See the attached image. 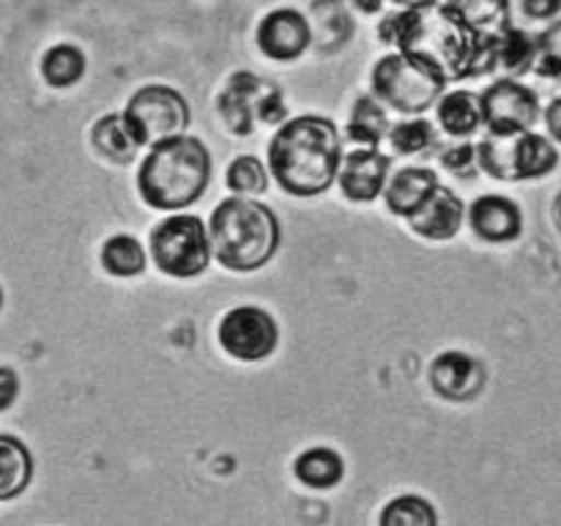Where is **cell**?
Instances as JSON below:
<instances>
[{
	"mask_svg": "<svg viewBox=\"0 0 561 526\" xmlns=\"http://www.w3.org/2000/svg\"><path fill=\"white\" fill-rule=\"evenodd\" d=\"M33 474V460L25 444L14 436H0V502L20 496Z\"/></svg>",
	"mask_w": 561,
	"mask_h": 526,
	"instance_id": "20",
	"label": "cell"
},
{
	"mask_svg": "<svg viewBox=\"0 0 561 526\" xmlns=\"http://www.w3.org/2000/svg\"><path fill=\"white\" fill-rule=\"evenodd\" d=\"M85 75V55L75 44H55L42 58V77L53 88H71Z\"/></svg>",
	"mask_w": 561,
	"mask_h": 526,
	"instance_id": "24",
	"label": "cell"
},
{
	"mask_svg": "<svg viewBox=\"0 0 561 526\" xmlns=\"http://www.w3.org/2000/svg\"><path fill=\"white\" fill-rule=\"evenodd\" d=\"M225 184L233 195H263L268 186L266 168L257 157L252 153H241L230 162L228 175H225Z\"/></svg>",
	"mask_w": 561,
	"mask_h": 526,
	"instance_id": "29",
	"label": "cell"
},
{
	"mask_svg": "<svg viewBox=\"0 0 561 526\" xmlns=\"http://www.w3.org/2000/svg\"><path fill=\"white\" fill-rule=\"evenodd\" d=\"M469 225L488 244H507L524 233V211L504 195H482L471 203Z\"/></svg>",
	"mask_w": 561,
	"mask_h": 526,
	"instance_id": "15",
	"label": "cell"
},
{
	"mask_svg": "<svg viewBox=\"0 0 561 526\" xmlns=\"http://www.w3.org/2000/svg\"><path fill=\"white\" fill-rule=\"evenodd\" d=\"M433 186H438V175L433 170L403 168L387 181V186H383V201H387V208L392 214L409 217L431 195Z\"/></svg>",
	"mask_w": 561,
	"mask_h": 526,
	"instance_id": "16",
	"label": "cell"
},
{
	"mask_svg": "<svg viewBox=\"0 0 561 526\" xmlns=\"http://www.w3.org/2000/svg\"><path fill=\"white\" fill-rule=\"evenodd\" d=\"M389 118L383 113V104L376 96H359L354 102L348 118V140L362 142V148H378L389 135Z\"/></svg>",
	"mask_w": 561,
	"mask_h": 526,
	"instance_id": "22",
	"label": "cell"
},
{
	"mask_svg": "<svg viewBox=\"0 0 561 526\" xmlns=\"http://www.w3.org/2000/svg\"><path fill=\"white\" fill-rule=\"evenodd\" d=\"M537 71L542 77H561V20L537 38Z\"/></svg>",
	"mask_w": 561,
	"mask_h": 526,
	"instance_id": "31",
	"label": "cell"
},
{
	"mask_svg": "<svg viewBox=\"0 0 561 526\" xmlns=\"http://www.w3.org/2000/svg\"><path fill=\"white\" fill-rule=\"evenodd\" d=\"M409 225L416 236L427 241H449L463 228L466 206L449 186H433L431 195L420 203L414 214H409Z\"/></svg>",
	"mask_w": 561,
	"mask_h": 526,
	"instance_id": "13",
	"label": "cell"
},
{
	"mask_svg": "<svg viewBox=\"0 0 561 526\" xmlns=\"http://www.w3.org/2000/svg\"><path fill=\"white\" fill-rule=\"evenodd\" d=\"M431 387L444 400H471L485 387V367L466 351H442L431 362Z\"/></svg>",
	"mask_w": 561,
	"mask_h": 526,
	"instance_id": "14",
	"label": "cell"
},
{
	"mask_svg": "<svg viewBox=\"0 0 561 526\" xmlns=\"http://www.w3.org/2000/svg\"><path fill=\"white\" fill-rule=\"evenodd\" d=\"M557 164H559V151L546 135H537V132H520V135H515V148H513L515 181L542 179V175L553 173Z\"/></svg>",
	"mask_w": 561,
	"mask_h": 526,
	"instance_id": "17",
	"label": "cell"
},
{
	"mask_svg": "<svg viewBox=\"0 0 561 526\" xmlns=\"http://www.w3.org/2000/svg\"><path fill=\"white\" fill-rule=\"evenodd\" d=\"M121 115L140 148L186 135L192 124L190 102L184 99V93L170 85L137 88Z\"/></svg>",
	"mask_w": 561,
	"mask_h": 526,
	"instance_id": "7",
	"label": "cell"
},
{
	"mask_svg": "<svg viewBox=\"0 0 561 526\" xmlns=\"http://www.w3.org/2000/svg\"><path fill=\"white\" fill-rule=\"evenodd\" d=\"M389 168H392V159L378 148H356V151L345 153L340 162V190L354 203L376 201L387 186Z\"/></svg>",
	"mask_w": 561,
	"mask_h": 526,
	"instance_id": "12",
	"label": "cell"
},
{
	"mask_svg": "<svg viewBox=\"0 0 561 526\" xmlns=\"http://www.w3.org/2000/svg\"><path fill=\"white\" fill-rule=\"evenodd\" d=\"M438 124L444 132L455 137L474 135L482 126V107L480 96L471 91H449L447 96L438 99Z\"/></svg>",
	"mask_w": 561,
	"mask_h": 526,
	"instance_id": "19",
	"label": "cell"
},
{
	"mask_svg": "<svg viewBox=\"0 0 561 526\" xmlns=\"http://www.w3.org/2000/svg\"><path fill=\"white\" fill-rule=\"evenodd\" d=\"M20 395V378L11 367H0V411L9 409Z\"/></svg>",
	"mask_w": 561,
	"mask_h": 526,
	"instance_id": "33",
	"label": "cell"
},
{
	"mask_svg": "<svg viewBox=\"0 0 561 526\" xmlns=\"http://www.w3.org/2000/svg\"><path fill=\"white\" fill-rule=\"evenodd\" d=\"M146 250L135 236H110L102 244V266L113 277H137L146 268Z\"/></svg>",
	"mask_w": 561,
	"mask_h": 526,
	"instance_id": "25",
	"label": "cell"
},
{
	"mask_svg": "<svg viewBox=\"0 0 561 526\" xmlns=\"http://www.w3.org/2000/svg\"><path fill=\"white\" fill-rule=\"evenodd\" d=\"M537 64V42L518 27H504L496 38V66L507 75H526Z\"/></svg>",
	"mask_w": 561,
	"mask_h": 526,
	"instance_id": "26",
	"label": "cell"
},
{
	"mask_svg": "<svg viewBox=\"0 0 561 526\" xmlns=\"http://www.w3.org/2000/svg\"><path fill=\"white\" fill-rule=\"evenodd\" d=\"M389 146H392L394 153L400 157H409V153L427 151V148L436 142V135H433V124L425 118H411L403 121V124H394L387 135Z\"/></svg>",
	"mask_w": 561,
	"mask_h": 526,
	"instance_id": "30",
	"label": "cell"
},
{
	"mask_svg": "<svg viewBox=\"0 0 561 526\" xmlns=\"http://www.w3.org/2000/svg\"><path fill=\"white\" fill-rule=\"evenodd\" d=\"M222 351L241 362H261L272 356L279 345V323L268 310L255 305L233 307L217 327Z\"/></svg>",
	"mask_w": 561,
	"mask_h": 526,
	"instance_id": "9",
	"label": "cell"
},
{
	"mask_svg": "<svg viewBox=\"0 0 561 526\" xmlns=\"http://www.w3.org/2000/svg\"><path fill=\"white\" fill-rule=\"evenodd\" d=\"M211 173L206 142L195 135H179L151 146L137 173V192L157 211H179L201 201Z\"/></svg>",
	"mask_w": 561,
	"mask_h": 526,
	"instance_id": "3",
	"label": "cell"
},
{
	"mask_svg": "<svg viewBox=\"0 0 561 526\" xmlns=\"http://www.w3.org/2000/svg\"><path fill=\"white\" fill-rule=\"evenodd\" d=\"M513 148H515V135H491V132H488L474 148L477 164H480L488 175H493V179L515 181Z\"/></svg>",
	"mask_w": 561,
	"mask_h": 526,
	"instance_id": "27",
	"label": "cell"
},
{
	"mask_svg": "<svg viewBox=\"0 0 561 526\" xmlns=\"http://www.w3.org/2000/svg\"><path fill=\"white\" fill-rule=\"evenodd\" d=\"M546 126H548V135H551L557 142H561V96L548 104Z\"/></svg>",
	"mask_w": 561,
	"mask_h": 526,
	"instance_id": "35",
	"label": "cell"
},
{
	"mask_svg": "<svg viewBox=\"0 0 561 526\" xmlns=\"http://www.w3.org/2000/svg\"><path fill=\"white\" fill-rule=\"evenodd\" d=\"M553 225H557V230L561 233V192L557 195V201H553Z\"/></svg>",
	"mask_w": 561,
	"mask_h": 526,
	"instance_id": "38",
	"label": "cell"
},
{
	"mask_svg": "<svg viewBox=\"0 0 561 526\" xmlns=\"http://www.w3.org/2000/svg\"><path fill=\"white\" fill-rule=\"evenodd\" d=\"M91 146L102 153L104 159L115 164H129L137 157L140 146L131 137V132L126 129L124 115L110 113L104 118H99L91 129Z\"/></svg>",
	"mask_w": 561,
	"mask_h": 526,
	"instance_id": "18",
	"label": "cell"
},
{
	"mask_svg": "<svg viewBox=\"0 0 561 526\" xmlns=\"http://www.w3.org/2000/svg\"><path fill=\"white\" fill-rule=\"evenodd\" d=\"M211 255L230 272H255L263 268L283 244L279 219L266 203L255 197H225L208 219Z\"/></svg>",
	"mask_w": 561,
	"mask_h": 526,
	"instance_id": "4",
	"label": "cell"
},
{
	"mask_svg": "<svg viewBox=\"0 0 561 526\" xmlns=\"http://www.w3.org/2000/svg\"><path fill=\"white\" fill-rule=\"evenodd\" d=\"M442 164H444V168H447V170H453V173L469 175L471 170L477 168V151H474V146H469V142H463V146H458V148H449V151L442 157Z\"/></svg>",
	"mask_w": 561,
	"mask_h": 526,
	"instance_id": "32",
	"label": "cell"
},
{
	"mask_svg": "<svg viewBox=\"0 0 561 526\" xmlns=\"http://www.w3.org/2000/svg\"><path fill=\"white\" fill-rule=\"evenodd\" d=\"M482 124L491 135H520L531 132L540 118V99L518 80H499L480 96Z\"/></svg>",
	"mask_w": 561,
	"mask_h": 526,
	"instance_id": "10",
	"label": "cell"
},
{
	"mask_svg": "<svg viewBox=\"0 0 561 526\" xmlns=\"http://www.w3.org/2000/svg\"><path fill=\"white\" fill-rule=\"evenodd\" d=\"M217 107L225 126L239 137L250 135L257 118L266 124H277L279 118H285V104L277 88L266 85L261 77L250 71H236L230 77L225 91L219 93Z\"/></svg>",
	"mask_w": 561,
	"mask_h": 526,
	"instance_id": "8",
	"label": "cell"
},
{
	"mask_svg": "<svg viewBox=\"0 0 561 526\" xmlns=\"http://www.w3.org/2000/svg\"><path fill=\"white\" fill-rule=\"evenodd\" d=\"M447 82L420 60L403 53L383 55L370 75L373 96L403 115H422L442 99Z\"/></svg>",
	"mask_w": 561,
	"mask_h": 526,
	"instance_id": "5",
	"label": "cell"
},
{
	"mask_svg": "<svg viewBox=\"0 0 561 526\" xmlns=\"http://www.w3.org/2000/svg\"><path fill=\"white\" fill-rule=\"evenodd\" d=\"M296 477L310 488H334L343 480V458L334 449L312 447L296 458Z\"/></svg>",
	"mask_w": 561,
	"mask_h": 526,
	"instance_id": "23",
	"label": "cell"
},
{
	"mask_svg": "<svg viewBox=\"0 0 561 526\" xmlns=\"http://www.w3.org/2000/svg\"><path fill=\"white\" fill-rule=\"evenodd\" d=\"M561 9V0H524V11L535 20H551Z\"/></svg>",
	"mask_w": 561,
	"mask_h": 526,
	"instance_id": "34",
	"label": "cell"
},
{
	"mask_svg": "<svg viewBox=\"0 0 561 526\" xmlns=\"http://www.w3.org/2000/svg\"><path fill=\"white\" fill-rule=\"evenodd\" d=\"M0 305H3V294H0Z\"/></svg>",
	"mask_w": 561,
	"mask_h": 526,
	"instance_id": "39",
	"label": "cell"
},
{
	"mask_svg": "<svg viewBox=\"0 0 561 526\" xmlns=\"http://www.w3.org/2000/svg\"><path fill=\"white\" fill-rule=\"evenodd\" d=\"M257 47L272 60H296L312 42L310 22L296 9H277L257 25Z\"/></svg>",
	"mask_w": 561,
	"mask_h": 526,
	"instance_id": "11",
	"label": "cell"
},
{
	"mask_svg": "<svg viewBox=\"0 0 561 526\" xmlns=\"http://www.w3.org/2000/svg\"><path fill=\"white\" fill-rule=\"evenodd\" d=\"M398 53L431 66L444 82L469 80L496 69V36L471 31L444 3L405 9L378 27Z\"/></svg>",
	"mask_w": 561,
	"mask_h": 526,
	"instance_id": "1",
	"label": "cell"
},
{
	"mask_svg": "<svg viewBox=\"0 0 561 526\" xmlns=\"http://www.w3.org/2000/svg\"><path fill=\"white\" fill-rule=\"evenodd\" d=\"M151 261L168 277L192 279L203 274L211 263V241H208V228L195 214H173L162 219L151 230L148 239Z\"/></svg>",
	"mask_w": 561,
	"mask_h": 526,
	"instance_id": "6",
	"label": "cell"
},
{
	"mask_svg": "<svg viewBox=\"0 0 561 526\" xmlns=\"http://www.w3.org/2000/svg\"><path fill=\"white\" fill-rule=\"evenodd\" d=\"M392 3L403 5V9H425V5L438 3V0H392Z\"/></svg>",
	"mask_w": 561,
	"mask_h": 526,
	"instance_id": "37",
	"label": "cell"
},
{
	"mask_svg": "<svg viewBox=\"0 0 561 526\" xmlns=\"http://www.w3.org/2000/svg\"><path fill=\"white\" fill-rule=\"evenodd\" d=\"M381 526H438V515L427 499L398 496L381 510Z\"/></svg>",
	"mask_w": 561,
	"mask_h": 526,
	"instance_id": "28",
	"label": "cell"
},
{
	"mask_svg": "<svg viewBox=\"0 0 561 526\" xmlns=\"http://www.w3.org/2000/svg\"><path fill=\"white\" fill-rule=\"evenodd\" d=\"M356 5H359L365 14H376V11L383 9V0H356Z\"/></svg>",
	"mask_w": 561,
	"mask_h": 526,
	"instance_id": "36",
	"label": "cell"
},
{
	"mask_svg": "<svg viewBox=\"0 0 561 526\" xmlns=\"http://www.w3.org/2000/svg\"><path fill=\"white\" fill-rule=\"evenodd\" d=\"M444 5L477 33L496 36L510 27V0H447Z\"/></svg>",
	"mask_w": 561,
	"mask_h": 526,
	"instance_id": "21",
	"label": "cell"
},
{
	"mask_svg": "<svg viewBox=\"0 0 561 526\" xmlns=\"http://www.w3.org/2000/svg\"><path fill=\"white\" fill-rule=\"evenodd\" d=\"M343 140L334 121L299 115L274 132L268 142V170L288 195L318 197L337 181Z\"/></svg>",
	"mask_w": 561,
	"mask_h": 526,
	"instance_id": "2",
	"label": "cell"
}]
</instances>
